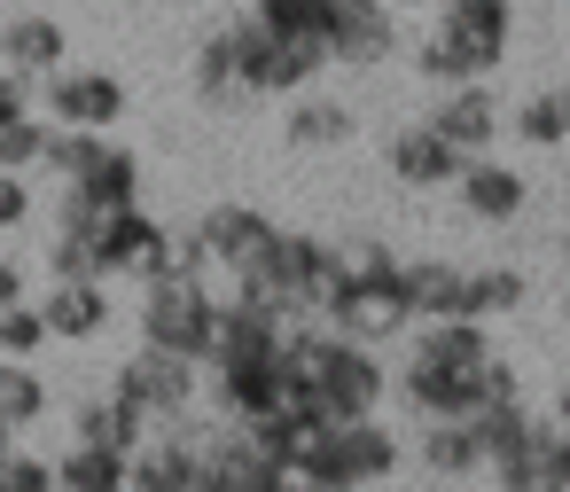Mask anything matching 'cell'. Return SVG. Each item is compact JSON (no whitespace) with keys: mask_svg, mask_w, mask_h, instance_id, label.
<instances>
[{"mask_svg":"<svg viewBox=\"0 0 570 492\" xmlns=\"http://www.w3.org/2000/svg\"><path fill=\"white\" fill-rule=\"evenodd\" d=\"M219 32H227V48H235V79H243L250 102L305 95V87L328 71V48H321V40H305V32H274L258 9L235 17V24H219Z\"/></svg>","mask_w":570,"mask_h":492,"instance_id":"obj_2","label":"cell"},{"mask_svg":"<svg viewBox=\"0 0 570 492\" xmlns=\"http://www.w3.org/2000/svg\"><path fill=\"white\" fill-rule=\"evenodd\" d=\"M24 297V258H0V305Z\"/></svg>","mask_w":570,"mask_h":492,"instance_id":"obj_33","label":"cell"},{"mask_svg":"<svg viewBox=\"0 0 570 492\" xmlns=\"http://www.w3.org/2000/svg\"><path fill=\"white\" fill-rule=\"evenodd\" d=\"M531 297V282H523V266H461V321H508L515 305Z\"/></svg>","mask_w":570,"mask_h":492,"instance_id":"obj_19","label":"cell"},{"mask_svg":"<svg viewBox=\"0 0 570 492\" xmlns=\"http://www.w3.org/2000/svg\"><path fill=\"white\" fill-rule=\"evenodd\" d=\"M383 165H391L399 188H453L461 149H453L445 134H430V126H399V134L383 141Z\"/></svg>","mask_w":570,"mask_h":492,"instance_id":"obj_14","label":"cell"},{"mask_svg":"<svg viewBox=\"0 0 570 492\" xmlns=\"http://www.w3.org/2000/svg\"><path fill=\"white\" fill-rule=\"evenodd\" d=\"M562 266H570V235H562Z\"/></svg>","mask_w":570,"mask_h":492,"instance_id":"obj_36","label":"cell"},{"mask_svg":"<svg viewBox=\"0 0 570 492\" xmlns=\"http://www.w3.org/2000/svg\"><path fill=\"white\" fill-rule=\"evenodd\" d=\"M48 344V321H40V305H0V360H32Z\"/></svg>","mask_w":570,"mask_h":492,"instance_id":"obj_26","label":"cell"},{"mask_svg":"<svg viewBox=\"0 0 570 492\" xmlns=\"http://www.w3.org/2000/svg\"><path fill=\"white\" fill-rule=\"evenodd\" d=\"M196 243H204V258L235 282V274H250L258 258H266V243H274V219L258 211V204H212L204 219H196Z\"/></svg>","mask_w":570,"mask_h":492,"instance_id":"obj_10","label":"cell"},{"mask_svg":"<svg viewBox=\"0 0 570 492\" xmlns=\"http://www.w3.org/2000/svg\"><path fill=\"white\" fill-rule=\"evenodd\" d=\"M56 484H71V492H118V484H126V453L79 437V445L56 461Z\"/></svg>","mask_w":570,"mask_h":492,"instance_id":"obj_24","label":"cell"},{"mask_svg":"<svg viewBox=\"0 0 570 492\" xmlns=\"http://www.w3.org/2000/svg\"><path fill=\"white\" fill-rule=\"evenodd\" d=\"M352 134H360V118H352V102H336V95H297L289 118H282V141H289V149H344Z\"/></svg>","mask_w":570,"mask_h":492,"instance_id":"obj_18","label":"cell"},{"mask_svg":"<svg viewBox=\"0 0 570 492\" xmlns=\"http://www.w3.org/2000/svg\"><path fill=\"white\" fill-rule=\"evenodd\" d=\"M531 484L539 492H570V430L562 422H539L531 430Z\"/></svg>","mask_w":570,"mask_h":492,"instance_id":"obj_25","label":"cell"},{"mask_svg":"<svg viewBox=\"0 0 570 492\" xmlns=\"http://www.w3.org/2000/svg\"><path fill=\"white\" fill-rule=\"evenodd\" d=\"M297 484H321V492H352V484H391L399 476V437L375 422V414H352V422H321L297 461H289Z\"/></svg>","mask_w":570,"mask_h":492,"instance_id":"obj_1","label":"cell"},{"mask_svg":"<svg viewBox=\"0 0 570 492\" xmlns=\"http://www.w3.org/2000/svg\"><path fill=\"white\" fill-rule=\"evenodd\" d=\"M196 102L204 110H243L250 95H243V79H235V48H227V32H212L204 48H196Z\"/></svg>","mask_w":570,"mask_h":492,"instance_id":"obj_23","label":"cell"},{"mask_svg":"<svg viewBox=\"0 0 570 492\" xmlns=\"http://www.w3.org/2000/svg\"><path fill=\"white\" fill-rule=\"evenodd\" d=\"M24 110H32V79L0 63V126H9V118H24Z\"/></svg>","mask_w":570,"mask_h":492,"instance_id":"obj_32","label":"cell"},{"mask_svg":"<svg viewBox=\"0 0 570 492\" xmlns=\"http://www.w3.org/2000/svg\"><path fill=\"white\" fill-rule=\"evenodd\" d=\"M40 87H48V126L110 134V126L126 118V79H118V71H71V63H56Z\"/></svg>","mask_w":570,"mask_h":492,"instance_id":"obj_9","label":"cell"},{"mask_svg":"<svg viewBox=\"0 0 570 492\" xmlns=\"http://www.w3.org/2000/svg\"><path fill=\"white\" fill-rule=\"evenodd\" d=\"M321 9L328 0H258V17L274 32H305V40H321Z\"/></svg>","mask_w":570,"mask_h":492,"instance_id":"obj_29","label":"cell"},{"mask_svg":"<svg viewBox=\"0 0 570 492\" xmlns=\"http://www.w3.org/2000/svg\"><path fill=\"white\" fill-rule=\"evenodd\" d=\"M523 391V375L492 352V360H476V367H438V360H406V375H399V398L422 414V422H438V414H476L484 398H515Z\"/></svg>","mask_w":570,"mask_h":492,"instance_id":"obj_4","label":"cell"},{"mask_svg":"<svg viewBox=\"0 0 570 492\" xmlns=\"http://www.w3.org/2000/svg\"><path fill=\"white\" fill-rule=\"evenodd\" d=\"M554 422H562V430H570V383H562V391H554Z\"/></svg>","mask_w":570,"mask_h":492,"instance_id":"obj_34","label":"cell"},{"mask_svg":"<svg viewBox=\"0 0 570 492\" xmlns=\"http://www.w3.org/2000/svg\"><path fill=\"white\" fill-rule=\"evenodd\" d=\"M110 391L134 398L149 422H180V414L204 398V360H180V352H165V344H141V352L118 367Z\"/></svg>","mask_w":570,"mask_h":492,"instance_id":"obj_6","label":"cell"},{"mask_svg":"<svg viewBox=\"0 0 570 492\" xmlns=\"http://www.w3.org/2000/svg\"><path fill=\"white\" fill-rule=\"evenodd\" d=\"M48 414V383L32 360H0V437H24Z\"/></svg>","mask_w":570,"mask_h":492,"instance_id":"obj_20","label":"cell"},{"mask_svg":"<svg viewBox=\"0 0 570 492\" xmlns=\"http://www.w3.org/2000/svg\"><path fill=\"white\" fill-rule=\"evenodd\" d=\"M24 219H32V188H24V173H0V235L24 227Z\"/></svg>","mask_w":570,"mask_h":492,"instance_id":"obj_31","label":"cell"},{"mask_svg":"<svg viewBox=\"0 0 570 492\" xmlns=\"http://www.w3.org/2000/svg\"><path fill=\"white\" fill-rule=\"evenodd\" d=\"M0 445H9V437H0Z\"/></svg>","mask_w":570,"mask_h":492,"instance_id":"obj_38","label":"cell"},{"mask_svg":"<svg viewBox=\"0 0 570 492\" xmlns=\"http://www.w3.org/2000/svg\"><path fill=\"white\" fill-rule=\"evenodd\" d=\"M56 484V461H40V453H24L17 437L0 445V492H48Z\"/></svg>","mask_w":570,"mask_h":492,"instance_id":"obj_27","label":"cell"},{"mask_svg":"<svg viewBox=\"0 0 570 492\" xmlns=\"http://www.w3.org/2000/svg\"><path fill=\"white\" fill-rule=\"evenodd\" d=\"M212 9H219V0H212Z\"/></svg>","mask_w":570,"mask_h":492,"instance_id":"obj_39","label":"cell"},{"mask_svg":"<svg viewBox=\"0 0 570 492\" xmlns=\"http://www.w3.org/2000/svg\"><path fill=\"white\" fill-rule=\"evenodd\" d=\"M453 188H461V211H469V219H484V227H508V219H523V204H531V180H523L515 165H492L484 149H476V157H461Z\"/></svg>","mask_w":570,"mask_h":492,"instance_id":"obj_12","label":"cell"},{"mask_svg":"<svg viewBox=\"0 0 570 492\" xmlns=\"http://www.w3.org/2000/svg\"><path fill=\"white\" fill-rule=\"evenodd\" d=\"M118 204H141V157L126 141H102L63 173V196H56V227H87L95 211H118Z\"/></svg>","mask_w":570,"mask_h":492,"instance_id":"obj_5","label":"cell"},{"mask_svg":"<svg viewBox=\"0 0 570 492\" xmlns=\"http://www.w3.org/2000/svg\"><path fill=\"white\" fill-rule=\"evenodd\" d=\"M562 321H570V297H562Z\"/></svg>","mask_w":570,"mask_h":492,"instance_id":"obj_37","label":"cell"},{"mask_svg":"<svg viewBox=\"0 0 570 492\" xmlns=\"http://www.w3.org/2000/svg\"><path fill=\"white\" fill-rule=\"evenodd\" d=\"M422 469L438 476V484H469V476H484V445H476V430H469V414H438L430 430H422Z\"/></svg>","mask_w":570,"mask_h":492,"instance_id":"obj_15","label":"cell"},{"mask_svg":"<svg viewBox=\"0 0 570 492\" xmlns=\"http://www.w3.org/2000/svg\"><path fill=\"white\" fill-rule=\"evenodd\" d=\"M40 321H48V336H63V344H95V336L118 321L110 282H95V274H56L48 297H40Z\"/></svg>","mask_w":570,"mask_h":492,"instance_id":"obj_11","label":"cell"},{"mask_svg":"<svg viewBox=\"0 0 570 492\" xmlns=\"http://www.w3.org/2000/svg\"><path fill=\"white\" fill-rule=\"evenodd\" d=\"M391 9H430V0H391Z\"/></svg>","mask_w":570,"mask_h":492,"instance_id":"obj_35","label":"cell"},{"mask_svg":"<svg viewBox=\"0 0 570 492\" xmlns=\"http://www.w3.org/2000/svg\"><path fill=\"white\" fill-rule=\"evenodd\" d=\"M63 56H71V40H63L56 17H9V24H0V63L24 71V79H48Z\"/></svg>","mask_w":570,"mask_h":492,"instance_id":"obj_17","label":"cell"},{"mask_svg":"<svg viewBox=\"0 0 570 492\" xmlns=\"http://www.w3.org/2000/svg\"><path fill=\"white\" fill-rule=\"evenodd\" d=\"M414 71H422V79H438V87H461V79H469V63H461V48H445L438 32H430V40L414 48Z\"/></svg>","mask_w":570,"mask_h":492,"instance_id":"obj_30","label":"cell"},{"mask_svg":"<svg viewBox=\"0 0 570 492\" xmlns=\"http://www.w3.org/2000/svg\"><path fill=\"white\" fill-rule=\"evenodd\" d=\"M406 305H414V321L461 313V266L453 258H406Z\"/></svg>","mask_w":570,"mask_h":492,"instance_id":"obj_21","label":"cell"},{"mask_svg":"<svg viewBox=\"0 0 570 492\" xmlns=\"http://www.w3.org/2000/svg\"><path fill=\"white\" fill-rule=\"evenodd\" d=\"M40 141H48V126L24 110V118H9L0 126V173H32L40 165Z\"/></svg>","mask_w":570,"mask_h":492,"instance_id":"obj_28","label":"cell"},{"mask_svg":"<svg viewBox=\"0 0 570 492\" xmlns=\"http://www.w3.org/2000/svg\"><path fill=\"white\" fill-rule=\"evenodd\" d=\"M71 430H79L87 445H110V453H134V445H141V437L157 430V422H149V414H141L134 398H118V391H102V398H79V406H71Z\"/></svg>","mask_w":570,"mask_h":492,"instance_id":"obj_16","label":"cell"},{"mask_svg":"<svg viewBox=\"0 0 570 492\" xmlns=\"http://www.w3.org/2000/svg\"><path fill=\"white\" fill-rule=\"evenodd\" d=\"M219 328V289L212 274H157L141 282V344H165L180 360H204Z\"/></svg>","mask_w":570,"mask_h":492,"instance_id":"obj_3","label":"cell"},{"mask_svg":"<svg viewBox=\"0 0 570 492\" xmlns=\"http://www.w3.org/2000/svg\"><path fill=\"white\" fill-rule=\"evenodd\" d=\"M321 48L344 71H375L399 56V9L391 0H328L321 9Z\"/></svg>","mask_w":570,"mask_h":492,"instance_id":"obj_7","label":"cell"},{"mask_svg":"<svg viewBox=\"0 0 570 492\" xmlns=\"http://www.w3.org/2000/svg\"><path fill=\"white\" fill-rule=\"evenodd\" d=\"M508 126H515V141H531V149H570V87L523 95V102L508 110Z\"/></svg>","mask_w":570,"mask_h":492,"instance_id":"obj_22","label":"cell"},{"mask_svg":"<svg viewBox=\"0 0 570 492\" xmlns=\"http://www.w3.org/2000/svg\"><path fill=\"white\" fill-rule=\"evenodd\" d=\"M438 9V40L461 48L469 79H492L508 63V40H515V9L508 0H430Z\"/></svg>","mask_w":570,"mask_h":492,"instance_id":"obj_8","label":"cell"},{"mask_svg":"<svg viewBox=\"0 0 570 492\" xmlns=\"http://www.w3.org/2000/svg\"><path fill=\"white\" fill-rule=\"evenodd\" d=\"M422 126H430V134H445L461 157H476L484 141H500V126H508V118H500V102H492V87H484V79H461V87H445V95H438V110H430Z\"/></svg>","mask_w":570,"mask_h":492,"instance_id":"obj_13","label":"cell"}]
</instances>
